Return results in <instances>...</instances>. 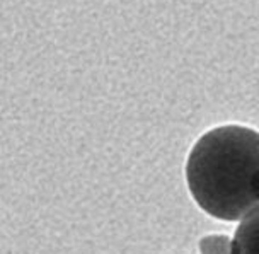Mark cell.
<instances>
[{
    "mask_svg": "<svg viewBox=\"0 0 259 254\" xmlns=\"http://www.w3.org/2000/svg\"><path fill=\"white\" fill-rule=\"evenodd\" d=\"M186 183L210 217L244 219L259 205V132L242 124L208 130L188 155Z\"/></svg>",
    "mask_w": 259,
    "mask_h": 254,
    "instance_id": "cell-1",
    "label": "cell"
},
{
    "mask_svg": "<svg viewBox=\"0 0 259 254\" xmlns=\"http://www.w3.org/2000/svg\"><path fill=\"white\" fill-rule=\"evenodd\" d=\"M232 254H259V205L239 224L232 239Z\"/></svg>",
    "mask_w": 259,
    "mask_h": 254,
    "instance_id": "cell-2",
    "label": "cell"
},
{
    "mask_svg": "<svg viewBox=\"0 0 259 254\" xmlns=\"http://www.w3.org/2000/svg\"><path fill=\"white\" fill-rule=\"evenodd\" d=\"M198 247L201 254H232V239L224 234H210L201 237Z\"/></svg>",
    "mask_w": 259,
    "mask_h": 254,
    "instance_id": "cell-3",
    "label": "cell"
}]
</instances>
